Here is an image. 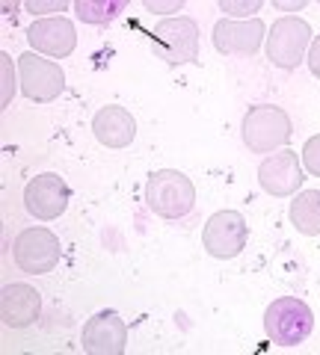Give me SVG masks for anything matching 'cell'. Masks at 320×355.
I'll list each match as a JSON object with an SVG mask.
<instances>
[{
	"label": "cell",
	"instance_id": "4fadbf2b",
	"mask_svg": "<svg viewBox=\"0 0 320 355\" xmlns=\"http://www.w3.org/2000/svg\"><path fill=\"white\" fill-rule=\"evenodd\" d=\"M267 27H264L261 18H249V21H217L214 27V48L219 53H237V57H252L261 42L267 39L264 36Z\"/></svg>",
	"mask_w": 320,
	"mask_h": 355
},
{
	"label": "cell",
	"instance_id": "3957f363",
	"mask_svg": "<svg viewBox=\"0 0 320 355\" xmlns=\"http://www.w3.org/2000/svg\"><path fill=\"white\" fill-rule=\"evenodd\" d=\"M244 142L252 154H273L276 148H285L294 133L291 116L282 107L273 104H255L244 116Z\"/></svg>",
	"mask_w": 320,
	"mask_h": 355
},
{
	"label": "cell",
	"instance_id": "603a6c76",
	"mask_svg": "<svg viewBox=\"0 0 320 355\" xmlns=\"http://www.w3.org/2000/svg\"><path fill=\"white\" fill-rule=\"evenodd\" d=\"M308 69L314 77H320V36L312 39V48H308Z\"/></svg>",
	"mask_w": 320,
	"mask_h": 355
},
{
	"label": "cell",
	"instance_id": "9a60e30c",
	"mask_svg": "<svg viewBox=\"0 0 320 355\" xmlns=\"http://www.w3.org/2000/svg\"><path fill=\"white\" fill-rule=\"evenodd\" d=\"M92 133H95V139L107 148H128L137 137V121L125 107L110 104V107H101L95 113Z\"/></svg>",
	"mask_w": 320,
	"mask_h": 355
},
{
	"label": "cell",
	"instance_id": "ac0fdd59",
	"mask_svg": "<svg viewBox=\"0 0 320 355\" xmlns=\"http://www.w3.org/2000/svg\"><path fill=\"white\" fill-rule=\"evenodd\" d=\"M0 71H3V95H0V110H6L12 104L15 95V69H12V57L9 53H0Z\"/></svg>",
	"mask_w": 320,
	"mask_h": 355
},
{
	"label": "cell",
	"instance_id": "7a4b0ae2",
	"mask_svg": "<svg viewBox=\"0 0 320 355\" xmlns=\"http://www.w3.org/2000/svg\"><path fill=\"white\" fill-rule=\"evenodd\" d=\"M314 314L303 299L296 296H279L273 299L264 311V335H267L276 347H300V343L312 335Z\"/></svg>",
	"mask_w": 320,
	"mask_h": 355
},
{
	"label": "cell",
	"instance_id": "8fae6325",
	"mask_svg": "<svg viewBox=\"0 0 320 355\" xmlns=\"http://www.w3.org/2000/svg\"><path fill=\"white\" fill-rule=\"evenodd\" d=\"M83 352L90 355H122L128 347V326L116 311H101L90 317L81 331Z\"/></svg>",
	"mask_w": 320,
	"mask_h": 355
},
{
	"label": "cell",
	"instance_id": "d6986e66",
	"mask_svg": "<svg viewBox=\"0 0 320 355\" xmlns=\"http://www.w3.org/2000/svg\"><path fill=\"white\" fill-rule=\"evenodd\" d=\"M261 0H219V9H223L226 15H235V18H246L261 12Z\"/></svg>",
	"mask_w": 320,
	"mask_h": 355
},
{
	"label": "cell",
	"instance_id": "8992f818",
	"mask_svg": "<svg viewBox=\"0 0 320 355\" xmlns=\"http://www.w3.org/2000/svg\"><path fill=\"white\" fill-rule=\"evenodd\" d=\"M18 74H21V92L36 104L57 101L65 89V74L60 62L45 60L36 51H27L18 57Z\"/></svg>",
	"mask_w": 320,
	"mask_h": 355
},
{
	"label": "cell",
	"instance_id": "ffe728a7",
	"mask_svg": "<svg viewBox=\"0 0 320 355\" xmlns=\"http://www.w3.org/2000/svg\"><path fill=\"white\" fill-rule=\"evenodd\" d=\"M303 166L308 169V175L320 178V133L303 146Z\"/></svg>",
	"mask_w": 320,
	"mask_h": 355
},
{
	"label": "cell",
	"instance_id": "30bf717a",
	"mask_svg": "<svg viewBox=\"0 0 320 355\" xmlns=\"http://www.w3.org/2000/svg\"><path fill=\"white\" fill-rule=\"evenodd\" d=\"M303 181H305L303 166H300V160H296V151H291V148H279L276 154H270V157H264L261 166H258L261 190L276 196V198L296 196Z\"/></svg>",
	"mask_w": 320,
	"mask_h": 355
},
{
	"label": "cell",
	"instance_id": "7402d4cb",
	"mask_svg": "<svg viewBox=\"0 0 320 355\" xmlns=\"http://www.w3.org/2000/svg\"><path fill=\"white\" fill-rule=\"evenodd\" d=\"M146 12H158V15H167V12H181L184 9V0H167V3H160V0H146Z\"/></svg>",
	"mask_w": 320,
	"mask_h": 355
},
{
	"label": "cell",
	"instance_id": "9c48e42d",
	"mask_svg": "<svg viewBox=\"0 0 320 355\" xmlns=\"http://www.w3.org/2000/svg\"><path fill=\"white\" fill-rule=\"evenodd\" d=\"M69 198H71L69 184H65V178H60L57 172L30 178L24 187V207H27V214L39 222L60 219L65 214V207H69Z\"/></svg>",
	"mask_w": 320,
	"mask_h": 355
},
{
	"label": "cell",
	"instance_id": "7c38bea8",
	"mask_svg": "<svg viewBox=\"0 0 320 355\" xmlns=\"http://www.w3.org/2000/svg\"><path fill=\"white\" fill-rule=\"evenodd\" d=\"M27 42L30 48L36 53H45L51 60H62L69 57L77 44V33H74V24L69 18H39L33 21L30 30H27Z\"/></svg>",
	"mask_w": 320,
	"mask_h": 355
},
{
	"label": "cell",
	"instance_id": "52a82bcc",
	"mask_svg": "<svg viewBox=\"0 0 320 355\" xmlns=\"http://www.w3.org/2000/svg\"><path fill=\"white\" fill-rule=\"evenodd\" d=\"M308 48H312V27H308V21L285 15L270 27L267 57L273 65H279V69L294 71L296 65L303 62Z\"/></svg>",
	"mask_w": 320,
	"mask_h": 355
},
{
	"label": "cell",
	"instance_id": "6da1fadb",
	"mask_svg": "<svg viewBox=\"0 0 320 355\" xmlns=\"http://www.w3.org/2000/svg\"><path fill=\"white\" fill-rule=\"evenodd\" d=\"M146 205L160 219H181L196 205V187L178 169L151 172L146 181Z\"/></svg>",
	"mask_w": 320,
	"mask_h": 355
},
{
	"label": "cell",
	"instance_id": "5b68a950",
	"mask_svg": "<svg viewBox=\"0 0 320 355\" xmlns=\"http://www.w3.org/2000/svg\"><path fill=\"white\" fill-rule=\"evenodd\" d=\"M151 44L169 65H184V62H199V24L193 18L178 15L160 21L151 33Z\"/></svg>",
	"mask_w": 320,
	"mask_h": 355
},
{
	"label": "cell",
	"instance_id": "ba28073f",
	"mask_svg": "<svg viewBox=\"0 0 320 355\" xmlns=\"http://www.w3.org/2000/svg\"><path fill=\"white\" fill-rule=\"evenodd\" d=\"M246 240H249V225L244 214H237V210H219V214H214L205 222L202 246L211 258L219 261L237 258L246 249Z\"/></svg>",
	"mask_w": 320,
	"mask_h": 355
},
{
	"label": "cell",
	"instance_id": "5bb4252c",
	"mask_svg": "<svg viewBox=\"0 0 320 355\" xmlns=\"http://www.w3.org/2000/svg\"><path fill=\"white\" fill-rule=\"evenodd\" d=\"M42 314V293L24 282L6 284L0 291V320L6 329H27Z\"/></svg>",
	"mask_w": 320,
	"mask_h": 355
},
{
	"label": "cell",
	"instance_id": "277c9868",
	"mask_svg": "<svg viewBox=\"0 0 320 355\" xmlns=\"http://www.w3.org/2000/svg\"><path fill=\"white\" fill-rule=\"evenodd\" d=\"M60 258H62V246H60V237L51 228L33 225V228H24L12 240V261L27 275L51 272L60 263Z\"/></svg>",
	"mask_w": 320,
	"mask_h": 355
},
{
	"label": "cell",
	"instance_id": "44dd1931",
	"mask_svg": "<svg viewBox=\"0 0 320 355\" xmlns=\"http://www.w3.org/2000/svg\"><path fill=\"white\" fill-rule=\"evenodd\" d=\"M24 9L33 12V15H45V12H65L69 3H65V0H48V3L45 0H27Z\"/></svg>",
	"mask_w": 320,
	"mask_h": 355
},
{
	"label": "cell",
	"instance_id": "2e32d148",
	"mask_svg": "<svg viewBox=\"0 0 320 355\" xmlns=\"http://www.w3.org/2000/svg\"><path fill=\"white\" fill-rule=\"evenodd\" d=\"M291 225L305 237L320 234V190H303L294 196L291 202Z\"/></svg>",
	"mask_w": 320,
	"mask_h": 355
},
{
	"label": "cell",
	"instance_id": "cb8c5ba5",
	"mask_svg": "<svg viewBox=\"0 0 320 355\" xmlns=\"http://www.w3.org/2000/svg\"><path fill=\"white\" fill-rule=\"evenodd\" d=\"M276 6H279V9H303L305 0H291V3H282V0H276Z\"/></svg>",
	"mask_w": 320,
	"mask_h": 355
},
{
	"label": "cell",
	"instance_id": "e0dca14e",
	"mask_svg": "<svg viewBox=\"0 0 320 355\" xmlns=\"http://www.w3.org/2000/svg\"><path fill=\"white\" fill-rule=\"evenodd\" d=\"M125 9L128 0H77L74 3V12L83 24H110Z\"/></svg>",
	"mask_w": 320,
	"mask_h": 355
}]
</instances>
